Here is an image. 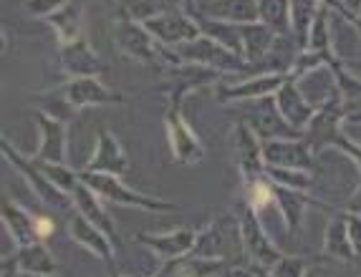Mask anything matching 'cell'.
Masks as SVG:
<instances>
[{
  "label": "cell",
  "instance_id": "cell-1",
  "mask_svg": "<svg viewBox=\"0 0 361 277\" xmlns=\"http://www.w3.org/2000/svg\"><path fill=\"white\" fill-rule=\"evenodd\" d=\"M84 184L94 194L104 199H111V202H121V205H139L145 210H172V205L167 202H157V199L142 197V194L132 192V189L121 187V181L111 174H84Z\"/></svg>",
  "mask_w": 361,
  "mask_h": 277
},
{
  "label": "cell",
  "instance_id": "cell-2",
  "mask_svg": "<svg viewBox=\"0 0 361 277\" xmlns=\"http://www.w3.org/2000/svg\"><path fill=\"white\" fill-rule=\"evenodd\" d=\"M295 86L313 111L338 106V79H334V73L329 68H313L308 76H303L301 84Z\"/></svg>",
  "mask_w": 361,
  "mask_h": 277
},
{
  "label": "cell",
  "instance_id": "cell-3",
  "mask_svg": "<svg viewBox=\"0 0 361 277\" xmlns=\"http://www.w3.org/2000/svg\"><path fill=\"white\" fill-rule=\"evenodd\" d=\"M250 124H253L255 134H260L263 138H290L295 134V129H290L288 124H286V119L281 116V111H278V103L273 101L271 96H263L258 98V103H255L253 109H250Z\"/></svg>",
  "mask_w": 361,
  "mask_h": 277
},
{
  "label": "cell",
  "instance_id": "cell-4",
  "mask_svg": "<svg viewBox=\"0 0 361 277\" xmlns=\"http://www.w3.org/2000/svg\"><path fill=\"white\" fill-rule=\"evenodd\" d=\"M197 8L210 18L233 20V23H255L260 18L258 0H200Z\"/></svg>",
  "mask_w": 361,
  "mask_h": 277
},
{
  "label": "cell",
  "instance_id": "cell-5",
  "mask_svg": "<svg viewBox=\"0 0 361 277\" xmlns=\"http://www.w3.org/2000/svg\"><path fill=\"white\" fill-rule=\"evenodd\" d=\"M278 111H281V116L286 119V124H288L290 129H306L308 124H311L313 119V109L308 106V101L301 96V91H298V86L293 84V81H286L281 89H278Z\"/></svg>",
  "mask_w": 361,
  "mask_h": 277
},
{
  "label": "cell",
  "instance_id": "cell-6",
  "mask_svg": "<svg viewBox=\"0 0 361 277\" xmlns=\"http://www.w3.org/2000/svg\"><path fill=\"white\" fill-rule=\"evenodd\" d=\"M263 157L268 164H278V169H308L311 167V151L306 144L271 138L263 146Z\"/></svg>",
  "mask_w": 361,
  "mask_h": 277
},
{
  "label": "cell",
  "instance_id": "cell-7",
  "mask_svg": "<svg viewBox=\"0 0 361 277\" xmlns=\"http://www.w3.org/2000/svg\"><path fill=\"white\" fill-rule=\"evenodd\" d=\"M147 30H152L164 43H185L197 38V23H192L182 13H172V11L147 20Z\"/></svg>",
  "mask_w": 361,
  "mask_h": 277
},
{
  "label": "cell",
  "instance_id": "cell-8",
  "mask_svg": "<svg viewBox=\"0 0 361 277\" xmlns=\"http://www.w3.org/2000/svg\"><path fill=\"white\" fill-rule=\"evenodd\" d=\"M182 56L192 60H207V63H215L220 68H240L243 63L235 58L233 53L223 51V46L217 41H210V38H195L190 43H182L180 46Z\"/></svg>",
  "mask_w": 361,
  "mask_h": 277
},
{
  "label": "cell",
  "instance_id": "cell-9",
  "mask_svg": "<svg viewBox=\"0 0 361 277\" xmlns=\"http://www.w3.org/2000/svg\"><path fill=\"white\" fill-rule=\"evenodd\" d=\"M66 101L71 106H89V103H111V101H119V96L114 98V94L102 86L97 79H81V81H73V84L66 86Z\"/></svg>",
  "mask_w": 361,
  "mask_h": 277
},
{
  "label": "cell",
  "instance_id": "cell-10",
  "mask_svg": "<svg viewBox=\"0 0 361 277\" xmlns=\"http://www.w3.org/2000/svg\"><path fill=\"white\" fill-rule=\"evenodd\" d=\"M243 33V56L247 60H263L268 56V51L276 46V36L268 25L258 23H247L240 28Z\"/></svg>",
  "mask_w": 361,
  "mask_h": 277
},
{
  "label": "cell",
  "instance_id": "cell-11",
  "mask_svg": "<svg viewBox=\"0 0 361 277\" xmlns=\"http://www.w3.org/2000/svg\"><path fill=\"white\" fill-rule=\"evenodd\" d=\"M321 13L319 0H290V25L301 43H308L311 28Z\"/></svg>",
  "mask_w": 361,
  "mask_h": 277
},
{
  "label": "cell",
  "instance_id": "cell-12",
  "mask_svg": "<svg viewBox=\"0 0 361 277\" xmlns=\"http://www.w3.org/2000/svg\"><path fill=\"white\" fill-rule=\"evenodd\" d=\"M63 66H66L68 73H76V76H91V73L102 71V63L91 49L84 41L73 43L71 49L63 51Z\"/></svg>",
  "mask_w": 361,
  "mask_h": 277
},
{
  "label": "cell",
  "instance_id": "cell-13",
  "mask_svg": "<svg viewBox=\"0 0 361 277\" xmlns=\"http://www.w3.org/2000/svg\"><path fill=\"white\" fill-rule=\"evenodd\" d=\"M243 237H245L247 250L258 257V262H263L265 267L278 265V252L273 250L271 242L263 237V232H260V227L253 222V217H245V222H243Z\"/></svg>",
  "mask_w": 361,
  "mask_h": 277
},
{
  "label": "cell",
  "instance_id": "cell-14",
  "mask_svg": "<svg viewBox=\"0 0 361 277\" xmlns=\"http://www.w3.org/2000/svg\"><path fill=\"white\" fill-rule=\"evenodd\" d=\"M326 252L338 259H351L356 255L354 247H351L349 222H346V217H336L329 224V232H326Z\"/></svg>",
  "mask_w": 361,
  "mask_h": 277
},
{
  "label": "cell",
  "instance_id": "cell-15",
  "mask_svg": "<svg viewBox=\"0 0 361 277\" xmlns=\"http://www.w3.org/2000/svg\"><path fill=\"white\" fill-rule=\"evenodd\" d=\"M119 43L127 53L137 56L142 60H152V56H154L149 36L145 30H139L137 25H119Z\"/></svg>",
  "mask_w": 361,
  "mask_h": 277
},
{
  "label": "cell",
  "instance_id": "cell-16",
  "mask_svg": "<svg viewBox=\"0 0 361 277\" xmlns=\"http://www.w3.org/2000/svg\"><path fill=\"white\" fill-rule=\"evenodd\" d=\"M6 154L11 157V162H13V164H18L20 172H23L25 176H30V181H33V187H38V194H41V197L46 199L49 205H56V207H66V205H68L66 199H63V194H61L59 189L51 187V181H49V179H43V176L38 174V172H33V169H30L28 164H25L23 159L18 157V154H13L11 146H8V144H6Z\"/></svg>",
  "mask_w": 361,
  "mask_h": 277
},
{
  "label": "cell",
  "instance_id": "cell-17",
  "mask_svg": "<svg viewBox=\"0 0 361 277\" xmlns=\"http://www.w3.org/2000/svg\"><path fill=\"white\" fill-rule=\"evenodd\" d=\"M91 169H102V172H124V169H127V159L121 154L119 144L111 138V134H106V131L102 134L97 162H94Z\"/></svg>",
  "mask_w": 361,
  "mask_h": 277
},
{
  "label": "cell",
  "instance_id": "cell-18",
  "mask_svg": "<svg viewBox=\"0 0 361 277\" xmlns=\"http://www.w3.org/2000/svg\"><path fill=\"white\" fill-rule=\"evenodd\" d=\"M260 18L271 30L286 33L290 25V3L288 0H258Z\"/></svg>",
  "mask_w": 361,
  "mask_h": 277
},
{
  "label": "cell",
  "instance_id": "cell-19",
  "mask_svg": "<svg viewBox=\"0 0 361 277\" xmlns=\"http://www.w3.org/2000/svg\"><path fill=\"white\" fill-rule=\"evenodd\" d=\"M147 242L159 255H164V257H177V255L187 252V250L192 247L195 235L190 229H180V232H172L167 237H147Z\"/></svg>",
  "mask_w": 361,
  "mask_h": 277
},
{
  "label": "cell",
  "instance_id": "cell-20",
  "mask_svg": "<svg viewBox=\"0 0 361 277\" xmlns=\"http://www.w3.org/2000/svg\"><path fill=\"white\" fill-rule=\"evenodd\" d=\"M41 127L46 131V141H43L41 157L49 162H61L63 159V129L59 121H49V116H38Z\"/></svg>",
  "mask_w": 361,
  "mask_h": 277
},
{
  "label": "cell",
  "instance_id": "cell-21",
  "mask_svg": "<svg viewBox=\"0 0 361 277\" xmlns=\"http://www.w3.org/2000/svg\"><path fill=\"white\" fill-rule=\"evenodd\" d=\"M73 192H76V197H78L76 202L81 205V210H84L86 217H89L94 224H99V229H104V232H109V235H111L114 229H111V224H109V217L102 212V207L97 205V197H94V192H91V189H86L84 184H78Z\"/></svg>",
  "mask_w": 361,
  "mask_h": 277
},
{
  "label": "cell",
  "instance_id": "cell-22",
  "mask_svg": "<svg viewBox=\"0 0 361 277\" xmlns=\"http://www.w3.org/2000/svg\"><path fill=\"white\" fill-rule=\"evenodd\" d=\"M71 229H73V237H76L78 242H84V245H89V247L94 250V252L102 255V257H109V255H111V250L106 247V242L102 240V232H99L97 227H91V224H86V222H84V217H81V219H73Z\"/></svg>",
  "mask_w": 361,
  "mask_h": 277
},
{
  "label": "cell",
  "instance_id": "cell-23",
  "mask_svg": "<svg viewBox=\"0 0 361 277\" xmlns=\"http://www.w3.org/2000/svg\"><path fill=\"white\" fill-rule=\"evenodd\" d=\"M180 0H129V11H132L134 18H145L152 20L154 13L164 15V13L175 11Z\"/></svg>",
  "mask_w": 361,
  "mask_h": 277
},
{
  "label": "cell",
  "instance_id": "cell-24",
  "mask_svg": "<svg viewBox=\"0 0 361 277\" xmlns=\"http://www.w3.org/2000/svg\"><path fill=\"white\" fill-rule=\"evenodd\" d=\"M20 265L28 272H36V275H46V272H54V262H51V255L41 247V245H33V247H25L20 252Z\"/></svg>",
  "mask_w": 361,
  "mask_h": 277
},
{
  "label": "cell",
  "instance_id": "cell-25",
  "mask_svg": "<svg viewBox=\"0 0 361 277\" xmlns=\"http://www.w3.org/2000/svg\"><path fill=\"white\" fill-rule=\"evenodd\" d=\"M281 197V207H283V214H286V222H288V229L295 227V219H301V212H303V197L293 192V189H281L278 192Z\"/></svg>",
  "mask_w": 361,
  "mask_h": 277
},
{
  "label": "cell",
  "instance_id": "cell-26",
  "mask_svg": "<svg viewBox=\"0 0 361 277\" xmlns=\"http://www.w3.org/2000/svg\"><path fill=\"white\" fill-rule=\"evenodd\" d=\"M276 277H303V262L301 259H295V257L278 259Z\"/></svg>",
  "mask_w": 361,
  "mask_h": 277
},
{
  "label": "cell",
  "instance_id": "cell-27",
  "mask_svg": "<svg viewBox=\"0 0 361 277\" xmlns=\"http://www.w3.org/2000/svg\"><path fill=\"white\" fill-rule=\"evenodd\" d=\"M346 222H349L351 247H354L356 255H361V217L359 214H351V217H346Z\"/></svg>",
  "mask_w": 361,
  "mask_h": 277
},
{
  "label": "cell",
  "instance_id": "cell-28",
  "mask_svg": "<svg viewBox=\"0 0 361 277\" xmlns=\"http://www.w3.org/2000/svg\"><path fill=\"white\" fill-rule=\"evenodd\" d=\"M61 6L63 0H28V11H33V13H46V11H51V6Z\"/></svg>",
  "mask_w": 361,
  "mask_h": 277
},
{
  "label": "cell",
  "instance_id": "cell-29",
  "mask_svg": "<svg viewBox=\"0 0 361 277\" xmlns=\"http://www.w3.org/2000/svg\"><path fill=\"white\" fill-rule=\"evenodd\" d=\"M349 210L354 212V214H359L361 217V187L356 189V194L351 197V202H349Z\"/></svg>",
  "mask_w": 361,
  "mask_h": 277
},
{
  "label": "cell",
  "instance_id": "cell-30",
  "mask_svg": "<svg viewBox=\"0 0 361 277\" xmlns=\"http://www.w3.org/2000/svg\"><path fill=\"white\" fill-rule=\"evenodd\" d=\"M343 3H346L351 11H359V8H361V0H343Z\"/></svg>",
  "mask_w": 361,
  "mask_h": 277
}]
</instances>
